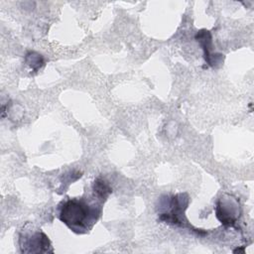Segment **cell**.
Returning a JSON list of instances; mask_svg holds the SVG:
<instances>
[{
	"mask_svg": "<svg viewBox=\"0 0 254 254\" xmlns=\"http://www.w3.org/2000/svg\"><path fill=\"white\" fill-rule=\"evenodd\" d=\"M241 208L238 199L231 194H222L215 205L216 218L221 222L222 225L228 227H235Z\"/></svg>",
	"mask_w": 254,
	"mask_h": 254,
	"instance_id": "obj_4",
	"label": "cell"
},
{
	"mask_svg": "<svg viewBox=\"0 0 254 254\" xmlns=\"http://www.w3.org/2000/svg\"><path fill=\"white\" fill-rule=\"evenodd\" d=\"M26 64H28L34 71H37L44 65V59L42 55L36 52H29L25 57Z\"/></svg>",
	"mask_w": 254,
	"mask_h": 254,
	"instance_id": "obj_7",
	"label": "cell"
},
{
	"mask_svg": "<svg viewBox=\"0 0 254 254\" xmlns=\"http://www.w3.org/2000/svg\"><path fill=\"white\" fill-rule=\"evenodd\" d=\"M102 202L83 197L65 198L57 207L58 218L76 234L89 232L99 219Z\"/></svg>",
	"mask_w": 254,
	"mask_h": 254,
	"instance_id": "obj_1",
	"label": "cell"
},
{
	"mask_svg": "<svg viewBox=\"0 0 254 254\" xmlns=\"http://www.w3.org/2000/svg\"><path fill=\"white\" fill-rule=\"evenodd\" d=\"M92 192L94 198L101 202H104L108 195L112 192V189L104 179L98 177L92 183Z\"/></svg>",
	"mask_w": 254,
	"mask_h": 254,
	"instance_id": "obj_6",
	"label": "cell"
},
{
	"mask_svg": "<svg viewBox=\"0 0 254 254\" xmlns=\"http://www.w3.org/2000/svg\"><path fill=\"white\" fill-rule=\"evenodd\" d=\"M195 40L200 44L203 50V58L206 64L212 67H215L217 64L223 61V55L221 54H211L212 50V37L211 33L205 29L199 30L195 35Z\"/></svg>",
	"mask_w": 254,
	"mask_h": 254,
	"instance_id": "obj_5",
	"label": "cell"
},
{
	"mask_svg": "<svg viewBox=\"0 0 254 254\" xmlns=\"http://www.w3.org/2000/svg\"><path fill=\"white\" fill-rule=\"evenodd\" d=\"M18 243L21 253H54L48 235L30 223L20 231Z\"/></svg>",
	"mask_w": 254,
	"mask_h": 254,
	"instance_id": "obj_3",
	"label": "cell"
},
{
	"mask_svg": "<svg viewBox=\"0 0 254 254\" xmlns=\"http://www.w3.org/2000/svg\"><path fill=\"white\" fill-rule=\"evenodd\" d=\"M189 203L190 196L187 192L162 196L158 205V220L170 225L191 230L198 235H205V231L193 227L188 221L185 211Z\"/></svg>",
	"mask_w": 254,
	"mask_h": 254,
	"instance_id": "obj_2",
	"label": "cell"
}]
</instances>
